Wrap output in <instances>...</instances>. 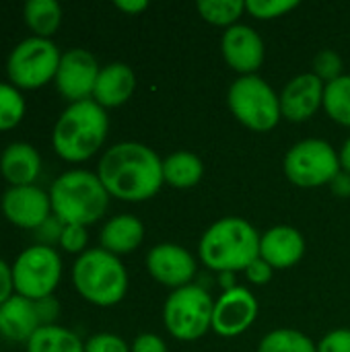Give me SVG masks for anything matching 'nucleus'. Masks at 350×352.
Here are the masks:
<instances>
[{
  "label": "nucleus",
  "instance_id": "obj_28",
  "mask_svg": "<svg viewBox=\"0 0 350 352\" xmlns=\"http://www.w3.org/2000/svg\"><path fill=\"white\" fill-rule=\"evenodd\" d=\"M25 116V99L14 85L0 82V132L14 128Z\"/></svg>",
  "mask_w": 350,
  "mask_h": 352
},
{
  "label": "nucleus",
  "instance_id": "obj_26",
  "mask_svg": "<svg viewBox=\"0 0 350 352\" xmlns=\"http://www.w3.org/2000/svg\"><path fill=\"white\" fill-rule=\"evenodd\" d=\"M256 352H318V344L309 336L293 328H278L268 332Z\"/></svg>",
  "mask_w": 350,
  "mask_h": 352
},
{
  "label": "nucleus",
  "instance_id": "obj_37",
  "mask_svg": "<svg viewBox=\"0 0 350 352\" xmlns=\"http://www.w3.org/2000/svg\"><path fill=\"white\" fill-rule=\"evenodd\" d=\"M37 231V237L43 241V245H50L52 241H58L60 243V237H62V231H64V223L56 217H50Z\"/></svg>",
  "mask_w": 350,
  "mask_h": 352
},
{
  "label": "nucleus",
  "instance_id": "obj_34",
  "mask_svg": "<svg viewBox=\"0 0 350 352\" xmlns=\"http://www.w3.org/2000/svg\"><path fill=\"white\" fill-rule=\"evenodd\" d=\"M245 278L252 283V285H258V287H262V285H268L270 280H272V272H274V268L272 266H268L262 258H258V260H254L245 270Z\"/></svg>",
  "mask_w": 350,
  "mask_h": 352
},
{
  "label": "nucleus",
  "instance_id": "obj_35",
  "mask_svg": "<svg viewBox=\"0 0 350 352\" xmlns=\"http://www.w3.org/2000/svg\"><path fill=\"white\" fill-rule=\"evenodd\" d=\"M35 309H37L41 326H56V318L60 314V303L54 299V295L35 301Z\"/></svg>",
  "mask_w": 350,
  "mask_h": 352
},
{
  "label": "nucleus",
  "instance_id": "obj_1",
  "mask_svg": "<svg viewBox=\"0 0 350 352\" xmlns=\"http://www.w3.org/2000/svg\"><path fill=\"white\" fill-rule=\"evenodd\" d=\"M97 177L111 198L144 202L157 196L165 184L163 159L142 142H120L103 153Z\"/></svg>",
  "mask_w": 350,
  "mask_h": 352
},
{
  "label": "nucleus",
  "instance_id": "obj_17",
  "mask_svg": "<svg viewBox=\"0 0 350 352\" xmlns=\"http://www.w3.org/2000/svg\"><path fill=\"white\" fill-rule=\"evenodd\" d=\"M305 254L303 235L291 225H276L260 237V258L274 270H287Z\"/></svg>",
  "mask_w": 350,
  "mask_h": 352
},
{
  "label": "nucleus",
  "instance_id": "obj_19",
  "mask_svg": "<svg viewBox=\"0 0 350 352\" xmlns=\"http://www.w3.org/2000/svg\"><path fill=\"white\" fill-rule=\"evenodd\" d=\"M41 328L35 301L12 295L0 305V334L12 342H27Z\"/></svg>",
  "mask_w": 350,
  "mask_h": 352
},
{
  "label": "nucleus",
  "instance_id": "obj_22",
  "mask_svg": "<svg viewBox=\"0 0 350 352\" xmlns=\"http://www.w3.org/2000/svg\"><path fill=\"white\" fill-rule=\"evenodd\" d=\"M204 175V163L198 155L190 151L171 153L163 159V179L175 190H190L200 184Z\"/></svg>",
  "mask_w": 350,
  "mask_h": 352
},
{
  "label": "nucleus",
  "instance_id": "obj_7",
  "mask_svg": "<svg viewBox=\"0 0 350 352\" xmlns=\"http://www.w3.org/2000/svg\"><path fill=\"white\" fill-rule=\"evenodd\" d=\"M215 301L198 285L171 291L163 305V324L167 332L182 342H194L212 330Z\"/></svg>",
  "mask_w": 350,
  "mask_h": 352
},
{
  "label": "nucleus",
  "instance_id": "obj_11",
  "mask_svg": "<svg viewBox=\"0 0 350 352\" xmlns=\"http://www.w3.org/2000/svg\"><path fill=\"white\" fill-rule=\"evenodd\" d=\"M99 70H101V66L91 52H87L83 47H72V50L64 52L60 58V66H58V72L54 78L56 89L70 103L93 99Z\"/></svg>",
  "mask_w": 350,
  "mask_h": 352
},
{
  "label": "nucleus",
  "instance_id": "obj_2",
  "mask_svg": "<svg viewBox=\"0 0 350 352\" xmlns=\"http://www.w3.org/2000/svg\"><path fill=\"white\" fill-rule=\"evenodd\" d=\"M260 233L239 217H225L212 223L200 237L198 252L206 268L223 272H243L260 258Z\"/></svg>",
  "mask_w": 350,
  "mask_h": 352
},
{
  "label": "nucleus",
  "instance_id": "obj_40",
  "mask_svg": "<svg viewBox=\"0 0 350 352\" xmlns=\"http://www.w3.org/2000/svg\"><path fill=\"white\" fill-rule=\"evenodd\" d=\"M330 186H332L334 194H338V196H342V198H349L350 196V175L349 173L340 171V173L336 175V179H334Z\"/></svg>",
  "mask_w": 350,
  "mask_h": 352
},
{
  "label": "nucleus",
  "instance_id": "obj_15",
  "mask_svg": "<svg viewBox=\"0 0 350 352\" xmlns=\"http://www.w3.org/2000/svg\"><path fill=\"white\" fill-rule=\"evenodd\" d=\"M221 50L229 68L239 72L241 76L256 74L264 64V56H266L264 41L258 35V31L241 23L225 29L221 39Z\"/></svg>",
  "mask_w": 350,
  "mask_h": 352
},
{
  "label": "nucleus",
  "instance_id": "obj_30",
  "mask_svg": "<svg viewBox=\"0 0 350 352\" xmlns=\"http://www.w3.org/2000/svg\"><path fill=\"white\" fill-rule=\"evenodd\" d=\"M311 68H314L311 72L324 85H328V82H332V80H336V78L342 76V58L334 50H322L320 54H316Z\"/></svg>",
  "mask_w": 350,
  "mask_h": 352
},
{
  "label": "nucleus",
  "instance_id": "obj_6",
  "mask_svg": "<svg viewBox=\"0 0 350 352\" xmlns=\"http://www.w3.org/2000/svg\"><path fill=\"white\" fill-rule=\"evenodd\" d=\"M227 105L235 120L254 132H270L283 118L278 93L258 74L233 80L227 91Z\"/></svg>",
  "mask_w": 350,
  "mask_h": 352
},
{
  "label": "nucleus",
  "instance_id": "obj_3",
  "mask_svg": "<svg viewBox=\"0 0 350 352\" xmlns=\"http://www.w3.org/2000/svg\"><path fill=\"white\" fill-rule=\"evenodd\" d=\"M109 120L105 109L93 99L70 103L58 118L52 132V146L68 163L91 159L105 142Z\"/></svg>",
  "mask_w": 350,
  "mask_h": 352
},
{
  "label": "nucleus",
  "instance_id": "obj_12",
  "mask_svg": "<svg viewBox=\"0 0 350 352\" xmlns=\"http://www.w3.org/2000/svg\"><path fill=\"white\" fill-rule=\"evenodd\" d=\"M258 301L245 287L223 291L212 309V332L221 338L241 336L258 318Z\"/></svg>",
  "mask_w": 350,
  "mask_h": 352
},
{
  "label": "nucleus",
  "instance_id": "obj_20",
  "mask_svg": "<svg viewBox=\"0 0 350 352\" xmlns=\"http://www.w3.org/2000/svg\"><path fill=\"white\" fill-rule=\"evenodd\" d=\"M41 171V157L27 142H12L0 155V173L10 188L33 186Z\"/></svg>",
  "mask_w": 350,
  "mask_h": 352
},
{
  "label": "nucleus",
  "instance_id": "obj_39",
  "mask_svg": "<svg viewBox=\"0 0 350 352\" xmlns=\"http://www.w3.org/2000/svg\"><path fill=\"white\" fill-rule=\"evenodd\" d=\"M113 6L126 14H138L149 8V2L146 0H116Z\"/></svg>",
  "mask_w": 350,
  "mask_h": 352
},
{
  "label": "nucleus",
  "instance_id": "obj_33",
  "mask_svg": "<svg viewBox=\"0 0 350 352\" xmlns=\"http://www.w3.org/2000/svg\"><path fill=\"white\" fill-rule=\"evenodd\" d=\"M318 352H350V330L349 328H338L328 332L320 342Z\"/></svg>",
  "mask_w": 350,
  "mask_h": 352
},
{
  "label": "nucleus",
  "instance_id": "obj_4",
  "mask_svg": "<svg viewBox=\"0 0 350 352\" xmlns=\"http://www.w3.org/2000/svg\"><path fill=\"white\" fill-rule=\"evenodd\" d=\"M109 194L97 173L70 169L62 173L50 188L52 212L64 225L89 227L103 219L109 206Z\"/></svg>",
  "mask_w": 350,
  "mask_h": 352
},
{
  "label": "nucleus",
  "instance_id": "obj_8",
  "mask_svg": "<svg viewBox=\"0 0 350 352\" xmlns=\"http://www.w3.org/2000/svg\"><path fill=\"white\" fill-rule=\"evenodd\" d=\"M285 175L299 188L330 186L340 169V157L330 142L322 138H305L293 144L285 157Z\"/></svg>",
  "mask_w": 350,
  "mask_h": 352
},
{
  "label": "nucleus",
  "instance_id": "obj_31",
  "mask_svg": "<svg viewBox=\"0 0 350 352\" xmlns=\"http://www.w3.org/2000/svg\"><path fill=\"white\" fill-rule=\"evenodd\" d=\"M89 241L87 227L80 225H64L62 237H60V248L68 254H85Z\"/></svg>",
  "mask_w": 350,
  "mask_h": 352
},
{
  "label": "nucleus",
  "instance_id": "obj_5",
  "mask_svg": "<svg viewBox=\"0 0 350 352\" xmlns=\"http://www.w3.org/2000/svg\"><path fill=\"white\" fill-rule=\"evenodd\" d=\"M72 283L78 295L97 307L118 305L128 293V272L124 264L103 248L87 250L76 258Z\"/></svg>",
  "mask_w": 350,
  "mask_h": 352
},
{
  "label": "nucleus",
  "instance_id": "obj_38",
  "mask_svg": "<svg viewBox=\"0 0 350 352\" xmlns=\"http://www.w3.org/2000/svg\"><path fill=\"white\" fill-rule=\"evenodd\" d=\"M14 293V280H12V268L0 258V305H4Z\"/></svg>",
  "mask_w": 350,
  "mask_h": 352
},
{
  "label": "nucleus",
  "instance_id": "obj_24",
  "mask_svg": "<svg viewBox=\"0 0 350 352\" xmlns=\"http://www.w3.org/2000/svg\"><path fill=\"white\" fill-rule=\"evenodd\" d=\"M23 16L35 37L50 39L62 23V6L56 0H29L23 6Z\"/></svg>",
  "mask_w": 350,
  "mask_h": 352
},
{
  "label": "nucleus",
  "instance_id": "obj_16",
  "mask_svg": "<svg viewBox=\"0 0 350 352\" xmlns=\"http://www.w3.org/2000/svg\"><path fill=\"white\" fill-rule=\"evenodd\" d=\"M324 89L326 85L314 72H303L291 78L278 95L283 118L295 124L311 120L324 105Z\"/></svg>",
  "mask_w": 350,
  "mask_h": 352
},
{
  "label": "nucleus",
  "instance_id": "obj_27",
  "mask_svg": "<svg viewBox=\"0 0 350 352\" xmlns=\"http://www.w3.org/2000/svg\"><path fill=\"white\" fill-rule=\"evenodd\" d=\"M200 16L217 27H233L245 12V2L243 0H200L196 4Z\"/></svg>",
  "mask_w": 350,
  "mask_h": 352
},
{
  "label": "nucleus",
  "instance_id": "obj_10",
  "mask_svg": "<svg viewBox=\"0 0 350 352\" xmlns=\"http://www.w3.org/2000/svg\"><path fill=\"white\" fill-rule=\"evenodd\" d=\"M60 278L62 260L52 245H31L25 252H21L12 264L14 293L29 301L52 297Z\"/></svg>",
  "mask_w": 350,
  "mask_h": 352
},
{
  "label": "nucleus",
  "instance_id": "obj_32",
  "mask_svg": "<svg viewBox=\"0 0 350 352\" xmlns=\"http://www.w3.org/2000/svg\"><path fill=\"white\" fill-rule=\"evenodd\" d=\"M85 352H132L130 346L116 334H95L85 342Z\"/></svg>",
  "mask_w": 350,
  "mask_h": 352
},
{
  "label": "nucleus",
  "instance_id": "obj_21",
  "mask_svg": "<svg viewBox=\"0 0 350 352\" xmlns=\"http://www.w3.org/2000/svg\"><path fill=\"white\" fill-rule=\"evenodd\" d=\"M142 239H144V225L134 214L111 217L99 233L101 248L118 258L124 254H132L136 248H140Z\"/></svg>",
  "mask_w": 350,
  "mask_h": 352
},
{
  "label": "nucleus",
  "instance_id": "obj_18",
  "mask_svg": "<svg viewBox=\"0 0 350 352\" xmlns=\"http://www.w3.org/2000/svg\"><path fill=\"white\" fill-rule=\"evenodd\" d=\"M136 89V74L124 62H111L99 70L93 101L99 103L103 109L124 105Z\"/></svg>",
  "mask_w": 350,
  "mask_h": 352
},
{
  "label": "nucleus",
  "instance_id": "obj_36",
  "mask_svg": "<svg viewBox=\"0 0 350 352\" xmlns=\"http://www.w3.org/2000/svg\"><path fill=\"white\" fill-rule=\"evenodd\" d=\"M132 352H169L167 351V344L161 336L157 334H140L134 338L132 346H130Z\"/></svg>",
  "mask_w": 350,
  "mask_h": 352
},
{
  "label": "nucleus",
  "instance_id": "obj_14",
  "mask_svg": "<svg viewBox=\"0 0 350 352\" xmlns=\"http://www.w3.org/2000/svg\"><path fill=\"white\" fill-rule=\"evenodd\" d=\"M6 221L21 229H39L52 214L50 194L37 186L8 188L0 202Z\"/></svg>",
  "mask_w": 350,
  "mask_h": 352
},
{
  "label": "nucleus",
  "instance_id": "obj_23",
  "mask_svg": "<svg viewBox=\"0 0 350 352\" xmlns=\"http://www.w3.org/2000/svg\"><path fill=\"white\" fill-rule=\"evenodd\" d=\"M27 352H85V342L68 328L41 326L27 340Z\"/></svg>",
  "mask_w": 350,
  "mask_h": 352
},
{
  "label": "nucleus",
  "instance_id": "obj_25",
  "mask_svg": "<svg viewBox=\"0 0 350 352\" xmlns=\"http://www.w3.org/2000/svg\"><path fill=\"white\" fill-rule=\"evenodd\" d=\"M322 107L330 120L350 128V74H342L326 85Z\"/></svg>",
  "mask_w": 350,
  "mask_h": 352
},
{
  "label": "nucleus",
  "instance_id": "obj_41",
  "mask_svg": "<svg viewBox=\"0 0 350 352\" xmlns=\"http://www.w3.org/2000/svg\"><path fill=\"white\" fill-rule=\"evenodd\" d=\"M338 157H340V169L350 175V136L344 140V144H342Z\"/></svg>",
  "mask_w": 350,
  "mask_h": 352
},
{
  "label": "nucleus",
  "instance_id": "obj_9",
  "mask_svg": "<svg viewBox=\"0 0 350 352\" xmlns=\"http://www.w3.org/2000/svg\"><path fill=\"white\" fill-rule=\"evenodd\" d=\"M60 58L62 54L52 39L31 35L14 45L6 60V72L17 89H39L56 78Z\"/></svg>",
  "mask_w": 350,
  "mask_h": 352
},
{
  "label": "nucleus",
  "instance_id": "obj_29",
  "mask_svg": "<svg viewBox=\"0 0 350 352\" xmlns=\"http://www.w3.org/2000/svg\"><path fill=\"white\" fill-rule=\"evenodd\" d=\"M297 6H299L297 0H248L245 12H250L254 19L270 21V19H276L295 10Z\"/></svg>",
  "mask_w": 350,
  "mask_h": 352
},
{
  "label": "nucleus",
  "instance_id": "obj_13",
  "mask_svg": "<svg viewBox=\"0 0 350 352\" xmlns=\"http://www.w3.org/2000/svg\"><path fill=\"white\" fill-rule=\"evenodd\" d=\"M149 274L163 287L173 291L192 285L198 264L194 256L177 243H159L146 254Z\"/></svg>",
  "mask_w": 350,
  "mask_h": 352
}]
</instances>
